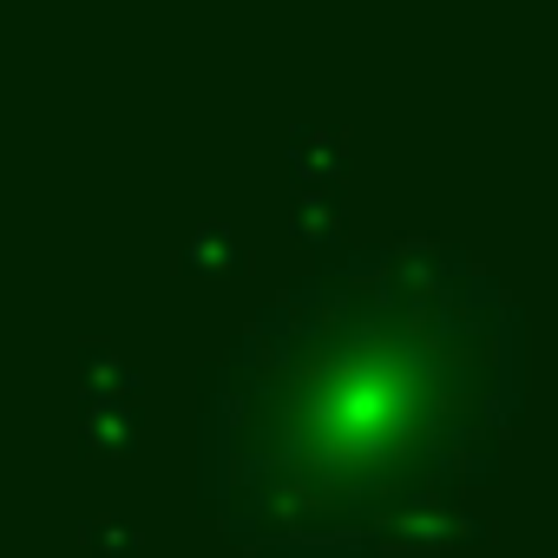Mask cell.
Here are the masks:
<instances>
[{"label": "cell", "mask_w": 558, "mask_h": 558, "mask_svg": "<svg viewBox=\"0 0 558 558\" xmlns=\"http://www.w3.org/2000/svg\"><path fill=\"white\" fill-rule=\"evenodd\" d=\"M86 538H93V545H99V551H106V558H125V551H132V545H138V532H132V525H125V519H99V525H93V532H86Z\"/></svg>", "instance_id": "3957f363"}, {"label": "cell", "mask_w": 558, "mask_h": 558, "mask_svg": "<svg viewBox=\"0 0 558 558\" xmlns=\"http://www.w3.org/2000/svg\"><path fill=\"white\" fill-rule=\"evenodd\" d=\"M519 414L512 296L440 243L342 256L204 381V506L256 558H375L493 486Z\"/></svg>", "instance_id": "6da1fadb"}, {"label": "cell", "mask_w": 558, "mask_h": 558, "mask_svg": "<svg viewBox=\"0 0 558 558\" xmlns=\"http://www.w3.org/2000/svg\"><path fill=\"white\" fill-rule=\"evenodd\" d=\"M132 414L125 408H99L93 414V427H86V453H125V440H132Z\"/></svg>", "instance_id": "7a4b0ae2"}]
</instances>
